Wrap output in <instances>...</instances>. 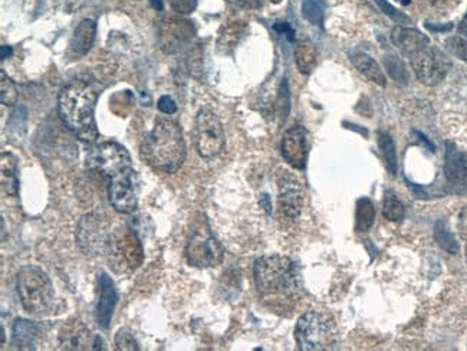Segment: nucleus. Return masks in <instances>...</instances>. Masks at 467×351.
Returning a JSON list of instances; mask_svg holds the SVG:
<instances>
[{
  "label": "nucleus",
  "mask_w": 467,
  "mask_h": 351,
  "mask_svg": "<svg viewBox=\"0 0 467 351\" xmlns=\"http://www.w3.org/2000/svg\"><path fill=\"white\" fill-rule=\"evenodd\" d=\"M114 344L118 351H138L139 350L134 335L128 330H120L115 334Z\"/></svg>",
  "instance_id": "obj_31"
},
{
  "label": "nucleus",
  "mask_w": 467,
  "mask_h": 351,
  "mask_svg": "<svg viewBox=\"0 0 467 351\" xmlns=\"http://www.w3.org/2000/svg\"><path fill=\"white\" fill-rule=\"evenodd\" d=\"M291 98H289V88H288V82L287 79L282 81L280 84V90H279V97H277V113L279 117L285 120L288 117L289 108H291Z\"/></svg>",
  "instance_id": "obj_32"
},
{
  "label": "nucleus",
  "mask_w": 467,
  "mask_h": 351,
  "mask_svg": "<svg viewBox=\"0 0 467 351\" xmlns=\"http://www.w3.org/2000/svg\"><path fill=\"white\" fill-rule=\"evenodd\" d=\"M457 30H459V33H460V35H463V36H467V13H466V15H464V18L461 19V22H460V25H459Z\"/></svg>",
  "instance_id": "obj_43"
},
{
  "label": "nucleus",
  "mask_w": 467,
  "mask_h": 351,
  "mask_svg": "<svg viewBox=\"0 0 467 351\" xmlns=\"http://www.w3.org/2000/svg\"><path fill=\"white\" fill-rule=\"evenodd\" d=\"M295 340L302 351L333 350L338 340L335 321L326 313L309 311L298 320Z\"/></svg>",
  "instance_id": "obj_6"
},
{
  "label": "nucleus",
  "mask_w": 467,
  "mask_h": 351,
  "mask_svg": "<svg viewBox=\"0 0 467 351\" xmlns=\"http://www.w3.org/2000/svg\"><path fill=\"white\" fill-rule=\"evenodd\" d=\"M18 294L23 309L32 316H48L55 305L50 277L38 267H25L18 274Z\"/></svg>",
  "instance_id": "obj_5"
},
{
  "label": "nucleus",
  "mask_w": 467,
  "mask_h": 351,
  "mask_svg": "<svg viewBox=\"0 0 467 351\" xmlns=\"http://www.w3.org/2000/svg\"><path fill=\"white\" fill-rule=\"evenodd\" d=\"M110 222L100 213L85 214L78 225L76 242L85 255H100L105 252L110 238Z\"/></svg>",
  "instance_id": "obj_10"
},
{
  "label": "nucleus",
  "mask_w": 467,
  "mask_h": 351,
  "mask_svg": "<svg viewBox=\"0 0 467 351\" xmlns=\"http://www.w3.org/2000/svg\"><path fill=\"white\" fill-rule=\"evenodd\" d=\"M0 101L4 105H15L18 103V90L15 82L6 75L5 71L0 72Z\"/></svg>",
  "instance_id": "obj_30"
},
{
  "label": "nucleus",
  "mask_w": 467,
  "mask_h": 351,
  "mask_svg": "<svg viewBox=\"0 0 467 351\" xmlns=\"http://www.w3.org/2000/svg\"><path fill=\"white\" fill-rule=\"evenodd\" d=\"M255 284L265 299L288 301L298 292L295 263L282 255H269L256 259L253 267Z\"/></svg>",
  "instance_id": "obj_4"
},
{
  "label": "nucleus",
  "mask_w": 467,
  "mask_h": 351,
  "mask_svg": "<svg viewBox=\"0 0 467 351\" xmlns=\"http://www.w3.org/2000/svg\"><path fill=\"white\" fill-rule=\"evenodd\" d=\"M434 238L437 243L447 251L449 253H457L459 252V243L456 242L453 234L447 228V225L443 221H439L434 226Z\"/></svg>",
  "instance_id": "obj_29"
},
{
  "label": "nucleus",
  "mask_w": 467,
  "mask_h": 351,
  "mask_svg": "<svg viewBox=\"0 0 467 351\" xmlns=\"http://www.w3.org/2000/svg\"><path fill=\"white\" fill-rule=\"evenodd\" d=\"M282 156L294 168L304 170L308 160V133L302 125H294L285 131L282 139Z\"/></svg>",
  "instance_id": "obj_15"
},
{
  "label": "nucleus",
  "mask_w": 467,
  "mask_h": 351,
  "mask_svg": "<svg viewBox=\"0 0 467 351\" xmlns=\"http://www.w3.org/2000/svg\"><path fill=\"white\" fill-rule=\"evenodd\" d=\"M110 267L117 274L137 270L144 260L143 245L132 229H118L111 234L105 246Z\"/></svg>",
  "instance_id": "obj_7"
},
{
  "label": "nucleus",
  "mask_w": 467,
  "mask_h": 351,
  "mask_svg": "<svg viewBox=\"0 0 467 351\" xmlns=\"http://www.w3.org/2000/svg\"><path fill=\"white\" fill-rule=\"evenodd\" d=\"M377 139H379V147H380L381 156L384 159L386 167L391 176H396L397 170H398V163H397V153H396L394 142H393L391 136L384 133V131L377 133Z\"/></svg>",
  "instance_id": "obj_25"
},
{
  "label": "nucleus",
  "mask_w": 467,
  "mask_h": 351,
  "mask_svg": "<svg viewBox=\"0 0 467 351\" xmlns=\"http://www.w3.org/2000/svg\"><path fill=\"white\" fill-rule=\"evenodd\" d=\"M374 222H376V207L368 197H361L357 202V231L367 232L372 228Z\"/></svg>",
  "instance_id": "obj_24"
},
{
  "label": "nucleus",
  "mask_w": 467,
  "mask_h": 351,
  "mask_svg": "<svg viewBox=\"0 0 467 351\" xmlns=\"http://www.w3.org/2000/svg\"><path fill=\"white\" fill-rule=\"evenodd\" d=\"M326 4L323 0H304L302 16L312 25L321 26L323 22Z\"/></svg>",
  "instance_id": "obj_27"
},
{
  "label": "nucleus",
  "mask_w": 467,
  "mask_h": 351,
  "mask_svg": "<svg viewBox=\"0 0 467 351\" xmlns=\"http://www.w3.org/2000/svg\"><path fill=\"white\" fill-rule=\"evenodd\" d=\"M139 154L153 170L175 173L185 160V143L180 124L171 118H157L139 146Z\"/></svg>",
  "instance_id": "obj_3"
},
{
  "label": "nucleus",
  "mask_w": 467,
  "mask_h": 351,
  "mask_svg": "<svg viewBox=\"0 0 467 351\" xmlns=\"http://www.w3.org/2000/svg\"><path fill=\"white\" fill-rule=\"evenodd\" d=\"M295 62L301 74H311L318 62V54L313 43L308 39H302L298 42L295 48Z\"/></svg>",
  "instance_id": "obj_23"
},
{
  "label": "nucleus",
  "mask_w": 467,
  "mask_h": 351,
  "mask_svg": "<svg viewBox=\"0 0 467 351\" xmlns=\"http://www.w3.org/2000/svg\"><path fill=\"white\" fill-rule=\"evenodd\" d=\"M466 259H467V248H466Z\"/></svg>",
  "instance_id": "obj_50"
},
{
  "label": "nucleus",
  "mask_w": 467,
  "mask_h": 351,
  "mask_svg": "<svg viewBox=\"0 0 467 351\" xmlns=\"http://www.w3.org/2000/svg\"><path fill=\"white\" fill-rule=\"evenodd\" d=\"M426 28H427V29H430V30H434V32H447V30H450V29L453 28V25H451V23H449V25H444V26H442V25L426 23Z\"/></svg>",
  "instance_id": "obj_41"
},
{
  "label": "nucleus",
  "mask_w": 467,
  "mask_h": 351,
  "mask_svg": "<svg viewBox=\"0 0 467 351\" xmlns=\"http://www.w3.org/2000/svg\"><path fill=\"white\" fill-rule=\"evenodd\" d=\"M383 214L391 222H400L404 217V205L398 200L394 192H387L383 203Z\"/></svg>",
  "instance_id": "obj_28"
},
{
  "label": "nucleus",
  "mask_w": 467,
  "mask_h": 351,
  "mask_svg": "<svg viewBox=\"0 0 467 351\" xmlns=\"http://www.w3.org/2000/svg\"><path fill=\"white\" fill-rule=\"evenodd\" d=\"M100 299L97 304V323L103 330H107L111 323L113 313L118 302V292L115 289L114 281L105 272L98 274Z\"/></svg>",
  "instance_id": "obj_16"
},
{
  "label": "nucleus",
  "mask_w": 467,
  "mask_h": 351,
  "mask_svg": "<svg viewBox=\"0 0 467 351\" xmlns=\"http://www.w3.org/2000/svg\"><path fill=\"white\" fill-rule=\"evenodd\" d=\"M270 2H273V4H280V2H282V0H270Z\"/></svg>",
  "instance_id": "obj_49"
},
{
  "label": "nucleus",
  "mask_w": 467,
  "mask_h": 351,
  "mask_svg": "<svg viewBox=\"0 0 467 351\" xmlns=\"http://www.w3.org/2000/svg\"><path fill=\"white\" fill-rule=\"evenodd\" d=\"M59 344L64 350H105L100 335H93L81 321H69L59 331Z\"/></svg>",
  "instance_id": "obj_14"
},
{
  "label": "nucleus",
  "mask_w": 467,
  "mask_h": 351,
  "mask_svg": "<svg viewBox=\"0 0 467 351\" xmlns=\"http://www.w3.org/2000/svg\"><path fill=\"white\" fill-rule=\"evenodd\" d=\"M96 35H97V22L96 21H92V19L81 21L79 25L75 28L74 35L69 40L68 57L74 61L85 57L89 52L93 40H96Z\"/></svg>",
  "instance_id": "obj_18"
},
{
  "label": "nucleus",
  "mask_w": 467,
  "mask_h": 351,
  "mask_svg": "<svg viewBox=\"0 0 467 351\" xmlns=\"http://www.w3.org/2000/svg\"><path fill=\"white\" fill-rule=\"evenodd\" d=\"M376 4H377L379 8H380L387 16H390L393 21H396V22H398V23L410 22V18H408V16H405V15L401 13V12H398L394 6H391V5L387 2V0H376Z\"/></svg>",
  "instance_id": "obj_34"
},
{
  "label": "nucleus",
  "mask_w": 467,
  "mask_h": 351,
  "mask_svg": "<svg viewBox=\"0 0 467 351\" xmlns=\"http://www.w3.org/2000/svg\"><path fill=\"white\" fill-rule=\"evenodd\" d=\"M86 167L110 180V203L118 213H132L137 207L134 168L127 149L115 142H104L86 156Z\"/></svg>",
  "instance_id": "obj_1"
},
{
  "label": "nucleus",
  "mask_w": 467,
  "mask_h": 351,
  "mask_svg": "<svg viewBox=\"0 0 467 351\" xmlns=\"http://www.w3.org/2000/svg\"><path fill=\"white\" fill-rule=\"evenodd\" d=\"M260 205L263 206V209L267 212V213H272V203H270V197L269 195H262L260 196Z\"/></svg>",
  "instance_id": "obj_42"
},
{
  "label": "nucleus",
  "mask_w": 467,
  "mask_h": 351,
  "mask_svg": "<svg viewBox=\"0 0 467 351\" xmlns=\"http://www.w3.org/2000/svg\"><path fill=\"white\" fill-rule=\"evenodd\" d=\"M391 40L394 45L407 58L414 57L420 51H423L430 45V39L417 29L396 26L391 32Z\"/></svg>",
  "instance_id": "obj_17"
},
{
  "label": "nucleus",
  "mask_w": 467,
  "mask_h": 351,
  "mask_svg": "<svg viewBox=\"0 0 467 351\" xmlns=\"http://www.w3.org/2000/svg\"><path fill=\"white\" fill-rule=\"evenodd\" d=\"M415 134L420 137V140H422V142H423V143H425V144H426V146H427V147H429L432 151H434V146L432 144V142H430V140H427V137H426V136H423L422 133H418V131H415Z\"/></svg>",
  "instance_id": "obj_44"
},
{
  "label": "nucleus",
  "mask_w": 467,
  "mask_h": 351,
  "mask_svg": "<svg viewBox=\"0 0 467 351\" xmlns=\"http://www.w3.org/2000/svg\"><path fill=\"white\" fill-rule=\"evenodd\" d=\"M446 45L451 51V54H454L461 61L467 62V40L466 39H463L460 36H453V38L447 39Z\"/></svg>",
  "instance_id": "obj_33"
},
{
  "label": "nucleus",
  "mask_w": 467,
  "mask_h": 351,
  "mask_svg": "<svg viewBox=\"0 0 467 351\" xmlns=\"http://www.w3.org/2000/svg\"><path fill=\"white\" fill-rule=\"evenodd\" d=\"M229 2L231 4H235L241 8H249V9H253V8H259L260 6V2L262 0H229Z\"/></svg>",
  "instance_id": "obj_40"
},
{
  "label": "nucleus",
  "mask_w": 467,
  "mask_h": 351,
  "mask_svg": "<svg viewBox=\"0 0 467 351\" xmlns=\"http://www.w3.org/2000/svg\"><path fill=\"white\" fill-rule=\"evenodd\" d=\"M42 337L39 324L29 320H16L12 330V345L19 350H35Z\"/></svg>",
  "instance_id": "obj_20"
},
{
  "label": "nucleus",
  "mask_w": 467,
  "mask_h": 351,
  "mask_svg": "<svg viewBox=\"0 0 467 351\" xmlns=\"http://www.w3.org/2000/svg\"><path fill=\"white\" fill-rule=\"evenodd\" d=\"M384 67L387 69V72L390 74V76L401 84V85H407L408 81H410V75H408V71L404 65V62L397 57V55H386L384 57Z\"/></svg>",
  "instance_id": "obj_26"
},
{
  "label": "nucleus",
  "mask_w": 467,
  "mask_h": 351,
  "mask_svg": "<svg viewBox=\"0 0 467 351\" xmlns=\"http://www.w3.org/2000/svg\"><path fill=\"white\" fill-rule=\"evenodd\" d=\"M444 174L446 179L453 185H464L467 180V159L450 142L446 143Z\"/></svg>",
  "instance_id": "obj_19"
},
{
  "label": "nucleus",
  "mask_w": 467,
  "mask_h": 351,
  "mask_svg": "<svg viewBox=\"0 0 467 351\" xmlns=\"http://www.w3.org/2000/svg\"><path fill=\"white\" fill-rule=\"evenodd\" d=\"M398 2H400L403 6H407V5H410L411 0H398Z\"/></svg>",
  "instance_id": "obj_48"
},
{
  "label": "nucleus",
  "mask_w": 467,
  "mask_h": 351,
  "mask_svg": "<svg viewBox=\"0 0 467 351\" xmlns=\"http://www.w3.org/2000/svg\"><path fill=\"white\" fill-rule=\"evenodd\" d=\"M158 110L163 113V114H167V115H171V114H175L177 113V104L175 101L168 97V96H163L160 100H158V104H157Z\"/></svg>",
  "instance_id": "obj_36"
},
{
  "label": "nucleus",
  "mask_w": 467,
  "mask_h": 351,
  "mask_svg": "<svg viewBox=\"0 0 467 351\" xmlns=\"http://www.w3.org/2000/svg\"><path fill=\"white\" fill-rule=\"evenodd\" d=\"M410 61L418 81L429 86L440 84L451 67L449 58L440 50L430 45L411 57Z\"/></svg>",
  "instance_id": "obj_11"
},
{
  "label": "nucleus",
  "mask_w": 467,
  "mask_h": 351,
  "mask_svg": "<svg viewBox=\"0 0 467 351\" xmlns=\"http://www.w3.org/2000/svg\"><path fill=\"white\" fill-rule=\"evenodd\" d=\"M273 29L279 33V35H285L291 42L295 40V30L292 29V26L288 22H276L273 25Z\"/></svg>",
  "instance_id": "obj_37"
},
{
  "label": "nucleus",
  "mask_w": 467,
  "mask_h": 351,
  "mask_svg": "<svg viewBox=\"0 0 467 351\" xmlns=\"http://www.w3.org/2000/svg\"><path fill=\"white\" fill-rule=\"evenodd\" d=\"M195 28L190 21L168 18L160 26V45L166 54H175L192 40Z\"/></svg>",
  "instance_id": "obj_13"
},
{
  "label": "nucleus",
  "mask_w": 467,
  "mask_h": 351,
  "mask_svg": "<svg viewBox=\"0 0 467 351\" xmlns=\"http://www.w3.org/2000/svg\"><path fill=\"white\" fill-rule=\"evenodd\" d=\"M279 213L287 221H295L302 212L304 192L301 183L288 171H284L279 178Z\"/></svg>",
  "instance_id": "obj_12"
},
{
  "label": "nucleus",
  "mask_w": 467,
  "mask_h": 351,
  "mask_svg": "<svg viewBox=\"0 0 467 351\" xmlns=\"http://www.w3.org/2000/svg\"><path fill=\"white\" fill-rule=\"evenodd\" d=\"M189 68H190V72H193V75H195V71L203 69V54L200 50L192 52V58L189 59Z\"/></svg>",
  "instance_id": "obj_38"
},
{
  "label": "nucleus",
  "mask_w": 467,
  "mask_h": 351,
  "mask_svg": "<svg viewBox=\"0 0 467 351\" xmlns=\"http://www.w3.org/2000/svg\"><path fill=\"white\" fill-rule=\"evenodd\" d=\"M97 93L83 81L67 85L58 98V113L71 133L83 143L92 144L100 137L96 122Z\"/></svg>",
  "instance_id": "obj_2"
},
{
  "label": "nucleus",
  "mask_w": 467,
  "mask_h": 351,
  "mask_svg": "<svg viewBox=\"0 0 467 351\" xmlns=\"http://www.w3.org/2000/svg\"><path fill=\"white\" fill-rule=\"evenodd\" d=\"M449 2L450 0H430V4L433 6H446V5H449Z\"/></svg>",
  "instance_id": "obj_45"
},
{
  "label": "nucleus",
  "mask_w": 467,
  "mask_h": 351,
  "mask_svg": "<svg viewBox=\"0 0 467 351\" xmlns=\"http://www.w3.org/2000/svg\"><path fill=\"white\" fill-rule=\"evenodd\" d=\"M2 192L8 196H18L19 193V176H18V159L12 153H2Z\"/></svg>",
  "instance_id": "obj_21"
},
{
  "label": "nucleus",
  "mask_w": 467,
  "mask_h": 351,
  "mask_svg": "<svg viewBox=\"0 0 467 351\" xmlns=\"http://www.w3.org/2000/svg\"><path fill=\"white\" fill-rule=\"evenodd\" d=\"M195 146L197 153L204 159H213L224 147V131L217 115L203 108L196 115L195 122Z\"/></svg>",
  "instance_id": "obj_8"
},
{
  "label": "nucleus",
  "mask_w": 467,
  "mask_h": 351,
  "mask_svg": "<svg viewBox=\"0 0 467 351\" xmlns=\"http://www.w3.org/2000/svg\"><path fill=\"white\" fill-rule=\"evenodd\" d=\"M459 232H460V236L467 241V206L463 207V210L460 212L459 214Z\"/></svg>",
  "instance_id": "obj_39"
},
{
  "label": "nucleus",
  "mask_w": 467,
  "mask_h": 351,
  "mask_svg": "<svg viewBox=\"0 0 467 351\" xmlns=\"http://www.w3.org/2000/svg\"><path fill=\"white\" fill-rule=\"evenodd\" d=\"M150 2H151V5H153L154 9H157V11H161L163 9V2H161V0H150Z\"/></svg>",
  "instance_id": "obj_47"
},
{
  "label": "nucleus",
  "mask_w": 467,
  "mask_h": 351,
  "mask_svg": "<svg viewBox=\"0 0 467 351\" xmlns=\"http://www.w3.org/2000/svg\"><path fill=\"white\" fill-rule=\"evenodd\" d=\"M170 5L180 15H190L197 8V0H170Z\"/></svg>",
  "instance_id": "obj_35"
},
{
  "label": "nucleus",
  "mask_w": 467,
  "mask_h": 351,
  "mask_svg": "<svg viewBox=\"0 0 467 351\" xmlns=\"http://www.w3.org/2000/svg\"><path fill=\"white\" fill-rule=\"evenodd\" d=\"M11 54H12V48L4 45V47H2V59H6Z\"/></svg>",
  "instance_id": "obj_46"
},
{
  "label": "nucleus",
  "mask_w": 467,
  "mask_h": 351,
  "mask_svg": "<svg viewBox=\"0 0 467 351\" xmlns=\"http://www.w3.org/2000/svg\"><path fill=\"white\" fill-rule=\"evenodd\" d=\"M351 61H352L354 67L358 69V72L361 75H364L368 81L374 82L376 85H380V86L387 85V81H386V76H384L381 68L369 55L355 54V55H352Z\"/></svg>",
  "instance_id": "obj_22"
},
{
  "label": "nucleus",
  "mask_w": 467,
  "mask_h": 351,
  "mask_svg": "<svg viewBox=\"0 0 467 351\" xmlns=\"http://www.w3.org/2000/svg\"><path fill=\"white\" fill-rule=\"evenodd\" d=\"M223 256L224 249L209 228L195 231L185 245L187 262L196 268H214L223 262Z\"/></svg>",
  "instance_id": "obj_9"
}]
</instances>
